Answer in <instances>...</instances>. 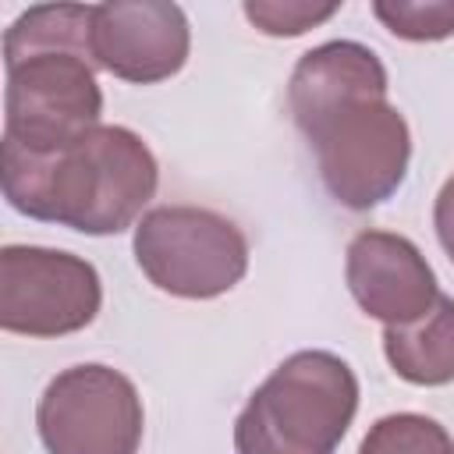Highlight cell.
<instances>
[{
	"label": "cell",
	"mask_w": 454,
	"mask_h": 454,
	"mask_svg": "<svg viewBox=\"0 0 454 454\" xmlns=\"http://www.w3.org/2000/svg\"><path fill=\"white\" fill-rule=\"evenodd\" d=\"M387 89L383 60L355 39L312 46L287 82L291 117L316 153L323 188L355 213L387 202L408 174L411 131Z\"/></svg>",
	"instance_id": "cell-1"
},
{
	"label": "cell",
	"mask_w": 454,
	"mask_h": 454,
	"mask_svg": "<svg viewBox=\"0 0 454 454\" xmlns=\"http://www.w3.org/2000/svg\"><path fill=\"white\" fill-rule=\"evenodd\" d=\"M0 184L21 216L106 238L145 216L160 167L142 135L124 124H99L57 153H28L4 138Z\"/></svg>",
	"instance_id": "cell-2"
},
{
	"label": "cell",
	"mask_w": 454,
	"mask_h": 454,
	"mask_svg": "<svg viewBox=\"0 0 454 454\" xmlns=\"http://www.w3.org/2000/svg\"><path fill=\"white\" fill-rule=\"evenodd\" d=\"M92 4H39L4 32V138L57 153L99 128L103 92L89 46Z\"/></svg>",
	"instance_id": "cell-3"
},
{
	"label": "cell",
	"mask_w": 454,
	"mask_h": 454,
	"mask_svg": "<svg viewBox=\"0 0 454 454\" xmlns=\"http://www.w3.org/2000/svg\"><path fill=\"white\" fill-rule=\"evenodd\" d=\"M358 411L355 369L323 348L287 355L234 422V454H333Z\"/></svg>",
	"instance_id": "cell-4"
},
{
	"label": "cell",
	"mask_w": 454,
	"mask_h": 454,
	"mask_svg": "<svg viewBox=\"0 0 454 454\" xmlns=\"http://www.w3.org/2000/svg\"><path fill=\"white\" fill-rule=\"evenodd\" d=\"M135 262L145 280L174 298L209 301L248 273L241 227L202 206H156L135 223Z\"/></svg>",
	"instance_id": "cell-5"
},
{
	"label": "cell",
	"mask_w": 454,
	"mask_h": 454,
	"mask_svg": "<svg viewBox=\"0 0 454 454\" xmlns=\"http://www.w3.org/2000/svg\"><path fill=\"white\" fill-rule=\"evenodd\" d=\"M35 429L46 454H138L145 411L124 372L82 362L46 383Z\"/></svg>",
	"instance_id": "cell-6"
},
{
	"label": "cell",
	"mask_w": 454,
	"mask_h": 454,
	"mask_svg": "<svg viewBox=\"0 0 454 454\" xmlns=\"http://www.w3.org/2000/svg\"><path fill=\"white\" fill-rule=\"evenodd\" d=\"M99 305L103 280L89 259L43 245L0 248V326L7 333H78L99 316Z\"/></svg>",
	"instance_id": "cell-7"
},
{
	"label": "cell",
	"mask_w": 454,
	"mask_h": 454,
	"mask_svg": "<svg viewBox=\"0 0 454 454\" xmlns=\"http://www.w3.org/2000/svg\"><path fill=\"white\" fill-rule=\"evenodd\" d=\"M96 67L131 85H156L188 64L192 28L177 4L167 0H106L92 4L89 32Z\"/></svg>",
	"instance_id": "cell-8"
},
{
	"label": "cell",
	"mask_w": 454,
	"mask_h": 454,
	"mask_svg": "<svg viewBox=\"0 0 454 454\" xmlns=\"http://www.w3.org/2000/svg\"><path fill=\"white\" fill-rule=\"evenodd\" d=\"M344 280L358 309L383 326H408L422 319L436 298V273L404 234L362 231L344 252Z\"/></svg>",
	"instance_id": "cell-9"
},
{
	"label": "cell",
	"mask_w": 454,
	"mask_h": 454,
	"mask_svg": "<svg viewBox=\"0 0 454 454\" xmlns=\"http://www.w3.org/2000/svg\"><path fill=\"white\" fill-rule=\"evenodd\" d=\"M383 355L404 383H454V298L440 294L436 305L408 326H383Z\"/></svg>",
	"instance_id": "cell-10"
},
{
	"label": "cell",
	"mask_w": 454,
	"mask_h": 454,
	"mask_svg": "<svg viewBox=\"0 0 454 454\" xmlns=\"http://www.w3.org/2000/svg\"><path fill=\"white\" fill-rule=\"evenodd\" d=\"M358 454H454V436L429 415L394 411L369 426Z\"/></svg>",
	"instance_id": "cell-11"
},
{
	"label": "cell",
	"mask_w": 454,
	"mask_h": 454,
	"mask_svg": "<svg viewBox=\"0 0 454 454\" xmlns=\"http://www.w3.org/2000/svg\"><path fill=\"white\" fill-rule=\"evenodd\" d=\"M387 32L408 43H440L454 35V0H372Z\"/></svg>",
	"instance_id": "cell-12"
},
{
	"label": "cell",
	"mask_w": 454,
	"mask_h": 454,
	"mask_svg": "<svg viewBox=\"0 0 454 454\" xmlns=\"http://www.w3.org/2000/svg\"><path fill=\"white\" fill-rule=\"evenodd\" d=\"M245 18L262 32V35H277V39H291V35H305L309 28L330 21L340 4H316V0H245L241 4Z\"/></svg>",
	"instance_id": "cell-13"
},
{
	"label": "cell",
	"mask_w": 454,
	"mask_h": 454,
	"mask_svg": "<svg viewBox=\"0 0 454 454\" xmlns=\"http://www.w3.org/2000/svg\"><path fill=\"white\" fill-rule=\"evenodd\" d=\"M433 227H436L440 248L454 262V174L443 181V188H440V195L433 202Z\"/></svg>",
	"instance_id": "cell-14"
}]
</instances>
